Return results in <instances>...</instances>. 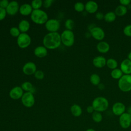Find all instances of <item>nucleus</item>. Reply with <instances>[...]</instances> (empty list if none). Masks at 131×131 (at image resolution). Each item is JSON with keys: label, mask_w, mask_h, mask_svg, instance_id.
I'll use <instances>...</instances> for the list:
<instances>
[{"label": "nucleus", "mask_w": 131, "mask_h": 131, "mask_svg": "<svg viewBox=\"0 0 131 131\" xmlns=\"http://www.w3.org/2000/svg\"><path fill=\"white\" fill-rule=\"evenodd\" d=\"M119 3L120 5L126 7L130 5V3H131V1L130 0H120Z\"/></svg>", "instance_id": "nucleus-40"}, {"label": "nucleus", "mask_w": 131, "mask_h": 131, "mask_svg": "<svg viewBox=\"0 0 131 131\" xmlns=\"http://www.w3.org/2000/svg\"><path fill=\"white\" fill-rule=\"evenodd\" d=\"M92 117L93 121L96 123H99L101 122L103 119V117L101 113L100 112L97 111H94L93 112V113L92 114Z\"/></svg>", "instance_id": "nucleus-29"}, {"label": "nucleus", "mask_w": 131, "mask_h": 131, "mask_svg": "<svg viewBox=\"0 0 131 131\" xmlns=\"http://www.w3.org/2000/svg\"><path fill=\"white\" fill-rule=\"evenodd\" d=\"M123 33L124 35L128 37H131V24L126 25L123 29Z\"/></svg>", "instance_id": "nucleus-34"}, {"label": "nucleus", "mask_w": 131, "mask_h": 131, "mask_svg": "<svg viewBox=\"0 0 131 131\" xmlns=\"http://www.w3.org/2000/svg\"><path fill=\"white\" fill-rule=\"evenodd\" d=\"M119 124L121 127L124 129L128 128L131 125V116L127 112H125L119 116Z\"/></svg>", "instance_id": "nucleus-10"}, {"label": "nucleus", "mask_w": 131, "mask_h": 131, "mask_svg": "<svg viewBox=\"0 0 131 131\" xmlns=\"http://www.w3.org/2000/svg\"><path fill=\"white\" fill-rule=\"evenodd\" d=\"M106 66L111 70H114L117 68L118 67V62L117 61L112 58H108L106 60Z\"/></svg>", "instance_id": "nucleus-28"}, {"label": "nucleus", "mask_w": 131, "mask_h": 131, "mask_svg": "<svg viewBox=\"0 0 131 131\" xmlns=\"http://www.w3.org/2000/svg\"><path fill=\"white\" fill-rule=\"evenodd\" d=\"M61 43L66 47H70L73 45L75 41V36L71 30H65L60 34Z\"/></svg>", "instance_id": "nucleus-5"}, {"label": "nucleus", "mask_w": 131, "mask_h": 131, "mask_svg": "<svg viewBox=\"0 0 131 131\" xmlns=\"http://www.w3.org/2000/svg\"><path fill=\"white\" fill-rule=\"evenodd\" d=\"M21 88L23 91H26V92H30L34 93L35 92V89L32 85V84L29 81H25L21 84Z\"/></svg>", "instance_id": "nucleus-23"}, {"label": "nucleus", "mask_w": 131, "mask_h": 131, "mask_svg": "<svg viewBox=\"0 0 131 131\" xmlns=\"http://www.w3.org/2000/svg\"><path fill=\"white\" fill-rule=\"evenodd\" d=\"M120 69L123 74L131 75V61L127 58L122 60L120 63Z\"/></svg>", "instance_id": "nucleus-15"}, {"label": "nucleus", "mask_w": 131, "mask_h": 131, "mask_svg": "<svg viewBox=\"0 0 131 131\" xmlns=\"http://www.w3.org/2000/svg\"><path fill=\"white\" fill-rule=\"evenodd\" d=\"M30 25L29 22L26 19L21 20L18 25V28L21 33L27 32L30 29Z\"/></svg>", "instance_id": "nucleus-21"}, {"label": "nucleus", "mask_w": 131, "mask_h": 131, "mask_svg": "<svg viewBox=\"0 0 131 131\" xmlns=\"http://www.w3.org/2000/svg\"><path fill=\"white\" fill-rule=\"evenodd\" d=\"M92 105L95 111L102 112L106 111L109 105L108 100L104 97L99 96L96 97L93 101Z\"/></svg>", "instance_id": "nucleus-3"}, {"label": "nucleus", "mask_w": 131, "mask_h": 131, "mask_svg": "<svg viewBox=\"0 0 131 131\" xmlns=\"http://www.w3.org/2000/svg\"><path fill=\"white\" fill-rule=\"evenodd\" d=\"M104 15L101 12H97L95 14V17L96 19L99 20L104 19Z\"/></svg>", "instance_id": "nucleus-39"}, {"label": "nucleus", "mask_w": 131, "mask_h": 131, "mask_svg": "<svg viewBox=\"0 0 131 131\" xmlns=\"http://www.w3.org/2000/svg\"><path fill=\"white\" fill-rule=\"evenodd\" d=\"M127 59H128L129 60L131 61V51L128 54V55H127Z\"/></svg>", "instance_id": "nucleus-43"}, {"label": "nucleus", "mask_w": 131, "mask_h": 131, "mask_svg": "<svg viewBox=\"0 0 131 131\" xmlns=\"http://www.w3.org/2000/svg\"><path fill=\"white\" fill-rule=\"evenodd\" d=\"M22 104L26 107H31L35 103V98L33 93L25 92L21 98Z\"/></svg>", "instance_id": "nucleus-7"}, {"label": "nucleus", "mask_w": 131, "mask_h": 131, "mask_svg": "<svg viewBox=\"0 0 131 131\" xmlns=\"http://www.w3.org/2000/svg\"><path fill=\"white\" fill-rule=\"evenodd\" d=\"M96 49L99 52L104 54L109 51L110 49V46L106 41H100L97 43Z\"/></svg>", "instance_id": "nucleus-19"}, {"label": "nucleus", "mask_w": 131, "mask_h": 131, "mask_svg": "<svg viewBox=\"0 0 131 131\" xmlns=\"http://www.w3.org/2000/svg\"><path fill=\"white\" fill-rule=\"evenodd\" d=\"M9 3V2L8 0H1L0 1V7L6 9Z\"/></svg>", "instance_id": "nucleus-38"}, {"label": "nucleus", "mask_w": 131, "mask_h": 131, "mask_svg": "<svg viewBox=\"0 0 131 131\" xmlns=\"http://www.w3.org/2000/svg\"><path fill=\"white\" fill-rule=\"evenodd\" d=\"M90 80L91 83L94 85H98L100 83V77L96 73L92 74L90 77Z\"/></svg>", "instance_id": "nucleus-27"}, {"label": "nucleus", "mask_w": 131, "mask_h": 131, "mask_svg": "<svg viewBox=\"0 0 131 131\" xmlns=\"http://www.w3.org/2000/svg\"><path fill=\"white\" fill-rule=\"evenodd\" d=\"M127 113H128L130 116H131V106H129L128 108H127Z\"/></svg>", "instance_id": "nucleus-42"}, {"label": "nucleus", "mask_w": 131, "mask_h": 131, "mask_svg": "<svg viewBox=\"0 0 131 131\" xmlns=\"http://www.w3.org/2000/svg\"><path fill=\"white\" fill-rule=\"evenodd\" d=\"M34 55L39 58H43L47 56L48 53L47 49L42 46L36 47L34 50Z\"/></svg>", "instance_id": "nucleus-20"}, {"label": "nucleus", "mask_w": 131, "mask_h": 131, "mask_svg": "<svg viewBox=\"0 0 131 131\" xmlns=\"http://www.w3.org/2000/svg\"><path fill=\"white\" fill-rule=\"evenodd\" d=\"M24 94V91L21 86H16L13 88L9 92V96L14 100H17L21 98Z\"/></svg>", "instance_id": "nucleus-11"}, {"label": "nucleus", "mask_w": 131, "mask_h": 131, "mask_svg": "<svg viewBox=\"0 0 131 131\" xmlns=\"http://www.w3.org/2000/svg\"><path fill=\"white\" fill-rule=\"evenodd\" d=\"M92 62L96 68H102L106 66V59L102 56H97L93 58Z\"/></svg>", "instance_id": "nucleus-17"}, {"label": "nucleus", "mask_w": 131, "mask_h": 131, "mask_svg": "<svg viewBox=\"0 0 131 131\" xmlns=\"http://www.w3.org/2000/svg\"><path fill=\"white\" fill-rule=\"evenodd\" d=\"M98 9V4L93 1H89L85 4V10L90 14H93L96 12Z\"/></svg>", "instance_id": "nucleus-16"}, {"label": "nucleus", "mask_w": 131, "mask_h": 131, "mask_svg": "<svg viewBox=\"0 0 131 131\" xmlns=\"http://www.w3.org/2000/svg\"><path fill=\"white\" fill-rule=\"evenodd\" d=\"M33 9L31 5V4L25 3L21 5L19 9V13L24 16H27L31 14L33 11Z\"/></svg>", "instance_id": "nucleus-18"}, {"label": "nucleus", "mask_w": 131, "mask_h": 131, "mask_svg": "<svg viewBox=\"0 0 131 131\" xmlns=\"http://www.w3.org/2000/svg\"><path fill=\"white\" fill-rule=\"evenodd\" d=\"M33 10L40 9L43 5V2L41 0H33L31 4Z\"/></svg>", "instance_id": "nucleus-30"}, {"label": "nucleus", "mask_w": 131, "mask_h": 131, "mask_svg": "<svg viewBox=\"0 0 131 131\" xmlns=\"http://www.w3.org/2000/svg\"><path fill=\"white\" fill-rule=\"evenodd\" d=\"M123 75V72L120 70V69L116 68L112 70L111 72V77L114 79H118L119 80Z\"/></svg>", "instance_id": "nucleus-26"}, {"label": "nucleus", "mask_w": 131, "mask_h": 131, "mask_svg": "<svg viewBox=\"0 0 131 131\" xmlns=\"http://www.w3.org/2000/svg\"><path fill=\"white\" fill-rule=\"evenodd\" d=\"M74 8L75 11L78 12H82L85 9V5L82 2H77L74 4Z\"/></svg>", "instance_id": "nucleus-31"}, {"label": "nucleus", "mask_w": 131, "mask_h": 131, "mask_svg": "<svg viewBox=\"0 0 131 131\" xmlns=\"http://www.w3.org/2000/svg\"><path fill=\"white\" fill-rule=\"evenodd\" d=\"M118 86L123 92H128L131 91V75L123 74L118 80Z\"/></svg>", "instance_id": "nucleus-4"}, {"label": "nucleus", "mask_w": 131, "mask_h": 131, "mask_svg": "<svg viewBox=\"0 0 131 131\" xmlns=\"http://www.w3.org/2000/svg\"><path fill=\"white\" fill-rule=\"evenodd\" d=\"M34 76L36 79L41 80L44 78V73L41 70H37L34 73Z\"/></svg>", "instance_id": "nucleus-35"}, {"label": "nucleus", "mask_w": 131, "mask_h": 131, "mask_svg": "<svg viewBox=\"0 0 131 131\" xmlns=\"http://www.w3.org/2000/svg\"><path fill=\"white\" fill-rule=\"evenodd\" d=\"M116 16H117L115 12L109 11L104 14V19L106 22L112 23L115 20L116 18Z\"/></svg>", "instance_id": "nucleus-25"}, {"label": "nucleus", "mask_w": 131, "mask_h": 131, "mask_svg": "<svg viewBox=\"0 0 131 131\" xmlns=\"http://www.w3.org/2000/svg\"><path fill=\"white\" fill-rule=\"evenodd\" d=\"M70 110L72 114L75 117H79L81 115L82 113L81 106L77 104H74L72 105Z\"/></svg>", "instance_id": "nucleus-22"}, {"label": "nucleus", "mask_w": 131, "mask_h": 131, "mask_svg": "<svg viewBox=\"0 0 131 131\" xmlns=\"http://www.w3.org/2000/svg\"><path fill=\"white\" fill-rule=\"evenodd\" d=\"M125 105L121 102H117L112 106V112L116 116H121L125 113Z\"/></svg>", "instance_id": "nucleus-14"}, {"label": "nucleus", "mask_w": 131, "mask_h": 131, "mask_svg": "<svg viewBox=\"0 0 131 131\" xmlns=\"http://www.w3.org/2000/svg\"><path fill=\"white\" fill-rule=\"evenodd\" d=\"M45 28L50 32H57L60 28V23L56 19H48L45 23Z\"/></svg>", "instance_id": "nucleus-8"}, {"label": "nucleus", "mask_w": 131, "mask_h": 131, "mask_svg": "<svg viewBox=\"0 0 131 131\" xmlns=\"http://www.w3.org/2000/svg\"><path fill=\"white\" fill-rule=\"evenodd\" d=\"M86 131H96V130L93 128H89V129H86Z\"/></svg>", "instance_id": "nucleus-44"}, {"label": "nucleus", "mask_w": 131, "mask_h": 131, "mask_svg": "<svg viewBox=\"0 0 131 131\" xmlns=\"http://www.w3.org/2000/svg\"><path fill=\"white\" fill-rule=\"evenodd\" d=\"M43 45L48 49H55L58 48L61 43L60 34L57 32H49L43 38Z\"/></svg>", "instance_id": "nucleus-1"}, {"label": "nucleus", "mask_w": 131, "mask_h": 131, "mask_svg": "<svg viewBox=\"0 0 131 131\" xmlns=\"http://www.w3.org/2000/svg\"><path fill=\"white\" fill-rule=\"evenodd\" d=\"M7 14L6 9L0 7V21L5 19Z\"/></svg>", "instance_id": "nucleus-36"}, {"label": "nucleus", "mask_w": 131, "mask_h": 131, "mask_svg": "<svg viewBox=\"0 0 131 131\" xmlns=\"http://www.w3.org/2000/svg\"><path fill=\"white\" fill-rule=\"evenodd\" d=\"M53 2V0H45L43 2V6L45 8H49L51 6Z\"/></svg>", "instance_id": "nucleus-37"}, {"label": "nucleus", "mask_w": 131, "mask_h": 131, "mask_svg": "<svg viewBox=\"0 0 131 131\" xmlns=\"http://www.w3.org/2000/svg\"><path fill=\"white\" fill-rule=\"evenodd\" d=\"M64 25L67 30L72 31V29L74 27V21L72 19H67L65 21Z\"/></svg>", "instance_id": "nucleus-32"}, {"label": "nucleus", "mask_w": 131, "mask_h": 131, "mask_svg": "<svg viewBox=\"0 0 131 131\" xmlns=\"http://www.w3.org/2000/svg\"><path fill=\"white\" fill-rule=\"evenodd\" d=\"M91 36L96 40L101 41L105 37V32L100 27H94L90 30Z\"/></svg>", "instance_id": "nucleus-9"}, {"label": "nucleus", "mask_w": 131, "mask_h": 131, "mask_svg": "<svg viewBox=\"0 0 131 131\" xmlns=\"http://www.w3.org/2000/svg\"><path fill=\"white\" fill-rule=\"evenodd\" d=\"M37 68L35 63L29 61L26 63L23 67V73L27 75H31L34 74Z\"/></svg>", "instance_id": "nucleus-12"}, {"label": "nucleus", "mask_w": 131, "mask_h": 131, "mask_svg": "<svg viewBox=\"0 0 131 131\" xmlns=\"http://www.w3.org/2000/svg\"><path fill=\"white\" fill-rule=\"evenodd\" d=\"M20 31L18 29V27H13L10 28V34L13 36V37H18L20 34Z\"/></svg>", "instance_id": "nucleus-33"}, {"label": "nucleus", "mask_w": 131, "mask_h": 131, "mask_svg": "<svg viewBox=\"0 0 131 131\" xmlns=\"http://www.w3.org/2000/svg\"><path fill=\"white\" fill-rule=\"evenodd\" d=\"M86 111L89 114H91V113H93V112L95 111L93 107L92 106V105H89L86 107Z\"/></svg>", "instance_id": "nucleus-41"}, {"label": "nucleus", "mask_w": 131, "mask_h": 131, "mask_svg": "<svg viewBox=\"0 0 131 131\" xmlns=\"http://www.w3.org/2000/svg\"><path fill=\"white\" fill-rule=\"evenodd\" d=\"M31 42V37L26 33H21L17 37V43L18 46L25 49L30 46Z\"/></svg>", "instance_id": "nucleus-6"}, {"label": "nucleus", "mask_w": 131, "mask_h": 131, "mask_svg": "<svg viewBox=\"0 0 131 131\" xmlns=\"http://www.w3.org/2000/svg\"><path fill=\"white\" fill-rule=\"evenodd\" d=\"M30 17L33 22L39 25L45 24L48 20L47 13L45 11L41 9L33 10L31 14Z\"/></svg>", "instance_id": "nucleus-2"}, {"label": "nucleus", "mask_w": 131, "mask_h": 131, "mask_svg": "<svg viewBox=\"0 0 131 131\" xmlns=\"http://www.w3.org/2000/svg\"><path fill=\"white\" fill-rule=\"evenodd\" d=\"M19 7H20L17 2L12 1L9 2L6 9L7 13L10 15H14L19 11Z\"/></svg>", "instance_id": "nucleus-13"}, {"label": "nucleus", "mask_w": 131, "mask_h": 131, "mask_svg": "<svg viewBox=\"0 0 131 131\" xmlns=\"http://www.w3.org/2000/svg\"><path fill=\"white\" fill-rule=\"evenodd\" d=\"M127 8L121 5L118 6L115 10V13L116 16H123L125 15L127 13Z\"/></svg>", "instance_id": "nucleus-24"}]
</instances>
